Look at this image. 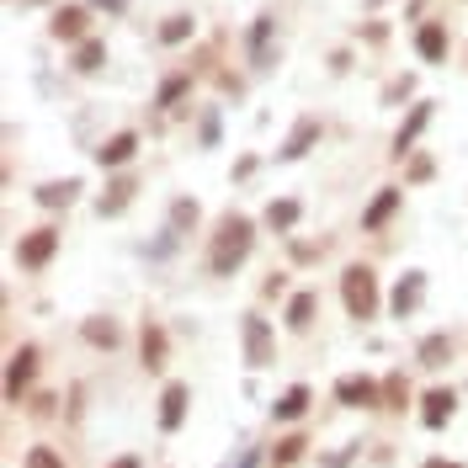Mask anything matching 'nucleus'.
<instances>
[{
    "label": "nucleus",
    "instance_id": "1a4fd4ad",
    "mask_svg": "<svg viewBox=\"0 0 468 468\" xmlns=\"http://www.w3.org/2000/svg\"><path fill=\"white\" fill-rule=\"evenodd\" d=\"M86 22H91V16H86L80 5H58L54 16H49V32H54L58 43H86Z\"/></svg>",
    "mask_w": 468,
    "mask_h": 468
},
{
    "label": "nucleus",
    "instance_id": "7c9ffc66",
    "mask_svg": "<svg viewBox=\"0 0 468 468\" xmlns=\"http://www.w3.org/2000/svg\"><path fill=\"white\" fill-rule=\"evenodd\" d=\"M22 468H64V458H58L54 447H32V453H27V464Z\"/></svg>",
    "mask_w": 468,
    "mask_h": 468
},
{
    "label": "nucleus",
    "instance_id": "2f4dec72",
    "mask_svg": "<svg viewBox=\"0 0 468 468\" xmlns=\"http://www.w3.org/2000/svg\"><path fill=\"white\" fill-rule=\"evenodd\" d=\"M197 139H202V149H213V144H219V112H213V107L202 112V128H197Z\"/></svg>",
    "mask_w": 468,
    "mask_h": 468
},
{
    "label": "nucleus",
    "instance_id": "4be33fe9",
    "mask_svg": "<svg viewBox=\"0 0 468 468\" xmlns=\"http://www.w3.org/2000/svg\"><path fill=\"white\" fill-rule=\"evenodd\" d=\"M102 58H107V43H102V38L75 43V69H80V75H96V69H102Z\"/></svg>",
    "mask_w": 468,
    "mask_h": 468
},
{
    "label": "nucleus",
    "instance_id": "473e14b6",
    "mask_svg": "<svg viewBox=\"0 0 468 468\" xmlns=\"http://www.w3.org/2000/svg\"><path fill=\"white\" fill-rule=\"evenodd\" d=\"M410 91H415V80H410V75H400V80H394V86H389L383 96H389V102H405Z\"/></svg>",
    "mask_w": 468,
    "mask_h": 468
},
{
    "label": "nucleus",
    "instance_id": "58836bf2",
    "mask_svg": "<svg viewBox=\"0 0 468 468\" xmlns=\"http://www.w3.org/2000/svg\"><path fill=\"white\" fill-rule=\"evenodd\" d=\"M112 468H139V458H117V464Z\"/></svg>",
    "mask_w": 468,
    "mask_h": 468
},
{
    "label": "nucleus",
    "instance_id": "412c9836",
    "mask_svg": "<svg viewBox=\"0 0 468 468\" xmlns=\"http://www.w3.org/2000/svg\"><path fill=\"white\" fill-rule=\"evenodd\" d=\"M298 213H303V208H298V202H292V197H277V202H266V230L288 234L292 224H298Z\"/></svg>",
    "mask_w": 468,
    "mask_h": 468
},
{
    "label": "nucleus",
    "instance_id": "a878e982",
    "mask_svg": "<svg viewBox=\"0 0 468 468\" xmlns=\"http://www.w3.org/2000/svg\"><path fill=\"white\" fill-rule=\"evenodd\" d=\"M303 447H309V436H298V431H292V436H283V442L272 447V468H292L298 458H303Z\"/></svg>",
    "mask_w": 468,
    "mask_h": 468
},
{
    "label": "nucleus",
    "instance_id": "20e7f679",
    "mask_svg": "<svg viewBox=\"0 0 468 468\" xmlns=\"http://www.w3.org/2000/svg\"><path fill=\"white\" fill-rule=\"evenodd\" d=\"M32 373H38V351L16 346V351H11V362H5V400H11V405H22V394H27Z\"/></svg>",
    "mask_w": 468,
    "mask_h": 468
},
{
    "label": "nucleus",
    "instance_id": "bb28decb",
    "mask_svg": "<svg viewBox=\"0 0 468 468\" xmlns=\"http://www.w3.org/2000/svg\"><path fill=\"white\" fill-rule=\"evenodd\" d=\"M405 400H410L405 373H389V378H383V410H405Z\"/></svg>",
    "mask_w": 468,
    "mask_h": 468
},
{
    "label": "nucleus",
    "instance_id": "0eeeda50",
    "mask_svg": "<svg viewBox=\"0 0 468 468\" xmlns=\"http://www.w3.org/2000/svg\"><path fill=\"white\" fill-rule=\"evenodd\" d=\"M420 298H426V272H405V277L394 283V298H389V309H394L400 320H410V314L420 309Z\"/></svg>",
    "mask_w": 468,
    "mask_h": 468
},
{
    "label": "nucleus",
    "instance_id": "6ab92c4d",
    "mask_svg": "<svg viewBox=\"0 0 468 468\" xmlns=\"http://www.w3.org/2000/svg\"><path fill=\"white\" fill-rule=\"evenodd\" d=\"M139 346H144V367H149V373L166 367V330H160V325L144 320V341H139Z\"/></svg>",
    "mask_w": 468,
    "mask_h": 468
},
{
    "label": "nucleus",
    "instance_id": "4c0bfd02",
    "mask_svg": "<svg viewBox=\"0 0 468 468\" xmlns=\"http://www.w3.org/2000/svg\"><path fill=\"white\" fill-rule=\"evenodd\" d=\"M96 5H107V11H122V5H128V0H96Z\"/></svg>",
    "mask_w": 468,
    "mask_h": 468
},
{
    "label": "nucleus",
    "instance_id": "f03ea898",
    "mask_svg": "<svg viewBox=\"0 0 468 468\" xmlns=\"http://www.w3.org/2000/svg\"><path fill=\"white\" fill-rule=\"evenodd\" d=\"M341 303H346L351 320H373L378 314V277H373V266H346L341 272Z\"/></svg>",
    "mask_w": 468,
    "mask_h": 468
},
{
    "label": "nucleus",
    "instance_id": "c756f323",
    "mask_svg": "<svg viewBox=\"0 0 468 468\" xmlns=\"http://www.w3.org/2000/svg\"><path fill=\"white\" fill-rule=\"evenodd\" d=\"M186 38H192V16H166L160 43H186Z\"/></svg>",
    "mask_w": 468,
    "mask_h": 468
},
{
    "label": "nucleus",
    "instance_id": "b1692460",
    "mask_svg": "<svg viewBox=\"0 0 468 468\" xmlns=\"http://www.w3.org/2000/svg\"><path fill=\"white\" fill-rule=\"evenodd\" d=\"M415 356H420V367H447V356H453V341H447V336H426Z\"/></svg>",
    "mask_w": 468,
    "mask_h": 468
},
{
    "label": "nucleus",
    "instance_id": "9d476101",
    "mask_svg": "<svg viewBox=\"0 0 468 468\" xmlns=\"http://www.w3.org/2000/svg\"><path fill=\"white\" fill-rule=\"evenodd\" d=\"M314 139H320V117H298L292 133L283 139V149H277V160H303L314 149Z\"/></svg>",
    "mask_w": 468,
    "mask_h": 468
},
{
    "label": "nucleus",
    "instance_id": "9b49d317",
    "mask_svg": "<svg viewBox=\"0 0 468 468\" xmlns=\"http://www.w3.org/2000/svg\"><path fill=\"white\" fill-rule=\"evenodd\" d=\"M431 107H436V102H415V107H410V117H405V122H400V133H394V160H405L410 149H415V139H420V128L431 122Z\"/></svg>",
    "mask_w": 468,
    "mask_h": 468
},
{
    "label": "nucleus",
    "instance_id": "c9c22d12",
    "mask_svg": "<svg viewBox=\"0 0 468 468\" xmlns=\"http://www.w3.org/2000/svg\"><path fill=\"white\" fill-rule=\"evenodd\" d=\"M261 292H266V298H277V292H288V277H277V272H272V277L261 283Z\"/></svg>",
    "mask_w": 468,
    "mask_h": 468
},
{
    "label": "nucleus",
    "instance_id": "ea45409f",
    "mask_svg": "<svg viewBox=\"0 0 468 468\" xmlns=\"http://www.w3.org/2000/svg\"><path fill=\"white\" fill-rule=\"evenodd\" d=\"M426 468H464V464H442V458H431V464H426Z\"/></svg>",
    "mask_w": 468,
    "mask_h": 468
},
{
    "label": "nucleus",
    "instance_id": "79ce46f5",
    "mask_svg": "<svg viewBox=\"0 0 468 468\" xmlns=\"http://www.w3.org/2000/svg\"><path fill=\"white\" fill-rule=\"evenodd\" d=\"M373 5H378V0H373Z\"/></svg>",
    "mask_w": 468,
    "mask_h": 468
},
{
    "label": "nucleus",
    "instance_id": "c85d7f7f",
    "mask_svg": "<svg viewBox=\"0 0 468 468\" xmlns=\"http://www.w3.org/2000/svg\"><path fill=\"white\" fill-rule=\"evenodd\" d=\"M192 224H197V202H192V197H176V202H171V230L186 234Z\"/></svg>",
    "mask_w": 468,
    "mask_h": 468
},
{
    "label": "nucleus",
    "instance_id": "cd10ccee",
    "mask_svg": "<svg viewBox=\"0 0 468 468\" xmlns=\"http://www.w3.org/2000/svg\"><path fill=\"white\" fill-rule=\"evenodd\" d=\"M186 91H192V75H171V80L160 86V96H155V107H176V102H181Z\"/></svg>",
    "mask_w": 468,
    "mask_h": 468
},
{
    "label": "nucleus",
    "instance_id": "6e6552de",
    "mask_svg": "<svg viewBox=\"0 0 468 468\" xmlns=\"http://www.w3.org/2000/svg\"><path fill=\"white\" fill-rule=\"evenodd\" d=\"M272 27H277V16H272V11H261V16L250 22L245 49H250V64H256V69H266V64H272Z\"/></svg>",
    "mask_w": 468,
    "mask_h": 468
},
{
    "label": "nucleus",
    "instance_id": "5701e85b",
    "mask_svg": "<svg viewBox=\"0 0 468 468\" xmlns=\"http://www.w3.org/2000/svg\"><path fill=\"white\" fill-rule=\"evenodd\" d=\"M80 336H86L91 346H107V351H112L117 341H122V330H117L112 320H86V325H80Z\"/></svg>",
    "mask_w": 468,
    "mask_h": 468
},
{
    "label": "nucleus",
    "instance_id": "f257e3e1",
    "mask_svg": "<svg viewBox=\"0 0 468 468\" xmlns=\"http://www.w3.org/2000/svg\"><path fill=\"white\" fill-rule=\"evenodd\" d=\"M250 245H256V224H250L245 213H224L213 245H208V272H213V277H234V272L245 266Z\"/></svg>",
    "mask_w": 468,
    "mask_h": 468
},
{
    "label": "nucleus",
    "instance_id": "72a5a7b5",
    "mask_svg": "<svg viewBox=\"0 0 468 468\" xmlns=\"http://www.w3.org/2000/svg\"><path fill=\"white\" fill-rule=\"evenodd\" d=\"M351 458H356V447H341V453H330V458H325L320 468H346Z\"/></svg>",
    "mask_w": 468,
    "mask_h": 468
},
{
    "label": "nucleus",
    "instance_id": "f8f14e48",
    "mask_svg": "<svg viewBox=\"0 0 468 468\" xmlns=\"http://www.w3.org/2000/svg\"><path fill=\"white\" fill-rule=\"evenodd\" d=\"M453 415H458V394H453V389H431V394L420 400V420H426L431 431H442Z\"/></svg>",
    "mask_w": 468,
    "mask_h": 468
},
{
    "label": "nucleus",
    "instance_id": "7ed1b4c3",
    "mask_svg": "<svg viewBox=\"0 0 468 468\" xmlns=\"http://www.w3.org/2000/svg\"><path fill=\"white\" fill-rule=\"evenodd\" d=\"M239 341H245V362H250V367H272L277 341H272V325H266L261 314H245V320H239Z\"/></svg>",
    "mask_w": 468,
    "mask_h": 468
},
{
    "label": "nucleus",
    "instance_id": "393cba45",
    "mask_svg": "<svg viewBox=\"0 0 468 468\" xmlns=\"http://www.w3.org/2000/svg\"><path fill=\"white\" fill-rule=\"evenodd\" d=\"M303 410H309V389H303V383H292L288 394H283V400L272 405V415H277V420H298Z\"/></svg>",
    "mask_w": 468,
    "mask_h": 468
},
{
    "label": "nucleus",
    "instance_id": "423d86ee",
    "mask_svg": "<svg viewBox=\"0 0 468 468\" xmlns=\"http://www.w3.org/2000/svg\"><path fill=\"white\" fill-rule=\"evenodd\" d=\"M54 250H58V230H32V234H22L16 261H22V266H49Z\"/></svg>",
    "mask_w": 468,
    "mask_h": 468
},
{
    "label": "nucleus",
    "instance_id": "f704fd0d",
    "mask_svg": "<svg viewBox=\"0 0 468 468\" xmlns=\"http://www.w3.org/2000/svg\"><path fill=\"white\" fill-rule=\"evenodd\" d=\"M426 176H431V160H426V155H415V160H410V181H426Z\"/></svg>",
    "mask_w": 468,
    "mask_h": 468
},
{
    "label": "nucleus",
    "instance_id": "dca6fc26",
    "mask_svg": "<svg viewBox=\"0 0 468 468\" xmlns=\"http://www.w3.org/2000/svg\"><path fill=\"white\" fill-rule=\"evenodd\" d=\"M133 155H139V133H112V139L96 149V166H102V171H112V166H128Z\"/></svg>",
    "mask_w": 468,
    "mask_h": 468
},
{
    "label": "nucleus",
    "instance_id": "aec40b11",
    "mask_svg": "<svg viewBox=\"0 0 468 468\" xmlns=\"http://www.w3.org/2000/svg\"><path fill=\"white\" fill-rule=\"evenodd\" d=\"M314 325V292H292L288 298V330L292 336H303Z\"/></svg>",
    "mask_w": 468,
    "mask_h": 468
},
{
    "label": "nucleus",
    "instance_id": "f3484780",
    "mask_svg": "<svg viewBox=\"0 0 468 468\" xmlns=\"http://www.w3.org/2000/svg\"><path fill=\"white\" fill-rule=\"evenodd\" d=\"M415 54L426 58V64H442V58H447V32H442V22H420V32H415Z\"/></svg>",
    "mask_w": 468,
    "mask_h": 468
},
{
    "label": "nucleus",
    "instance_id": "39448f33",
    "mask_svg": "<svg viewBox=\"0 0 468 468\" xmlns=\"http://www.w3.org/2000/svg\"><path fill=\"white\" fill-rule=\"evenodd\" d=\"M336 400L351 410H383V383H373V378H341L336 383Z\"/></svg>",
    "mask_w": 468,
    "mask_h": 468
},
{
    "label": "nucleus",
    "instance_id": "e433bc0d",
    "mask_svg": "<svg viewBox=\"0 0 468 468\" xmlns=\"http://www.w3.org/2000/svg\"><path fill=\"white\" fill-rule=\"evenodd\" d=\"M256 464H261V453H256V447H245V453H239L234 464H224V468H256Z\"/></svg>",
    "mask_w": 468,
    "mask_h": 468
},
{
    "label": "nucleus",
    "instance_id": "ddd939ff",
    "mask_svg": "<svg viewBox=\"0 0 468 468\" xmlns=\"http://www.w3.org/2000/svg\"><path fill=\"white\" fill-rule=\"evenodd\" d=\"M133 192H139V181H133V176H112V181H107V192L96 197V213H102V219H117V213L133 202Z\"/></svg>",
    "mask_w": 468,
    "mask_h": 468
},
{
    "label": "nucleus",
    "instance_id": "a211bd4d",
    "mask_svg": "<svg viewBox=\"0 0 468 468\" xmlns=\"http://www.w3.org/2000/svg\"><path fill=\"white\" fill-rule=\"evenodd\" d=\"M32 197H38V208H69V202L80 197V181H75V176H64V181H43Z\"/></svg>",
    "mask_w": 468,
    "mask_h": 468
},
{
    "label": "nucleus",
    "instance_id": "2eb2a0df",
    "mask_svg": "<svg viewBox=\"0 0 468 468\" xmlns=\"http://www.w3.org/2000/svg\"><path fill=\"white\" fill-rule=\"evenodd\" d=\"M400 202H405V192H400V186H383V192L373 197V208L362 213V230H383V224L400 213Z\"/></svg>",
    "mask_w": 468,
    "mask_h": 468
},
{
    "label": "nucleus",
    "instance_id": "4468645a",
    "mask_svg": "<svg viewBox=\"0 0 468 468\" xmlns=\"http://www.w3.org/2000/svg\"><path fill=\"white\" fill-rule=\"evenodd\" d=\"M186 400H192L186 383H166V394H160V431H181V420H186Z\"/></svg>",
    "mask_w": 468,
    "mask_h": 468
},
{
    "label": "nucleus",
    "instance_id": "a19ab883",
    "mask_svg": "<svg viewBox=\"0 0 468 468\" xmlns=\"http://www.w3.org/2000/svg\"><path fill=\"white\" fill-rule=\"evenodd\" d=\"M27 5H38V0H27Z\"/></svg>",
    "mask_w": 468,
    "mask_h": 468
}]
</instances>
